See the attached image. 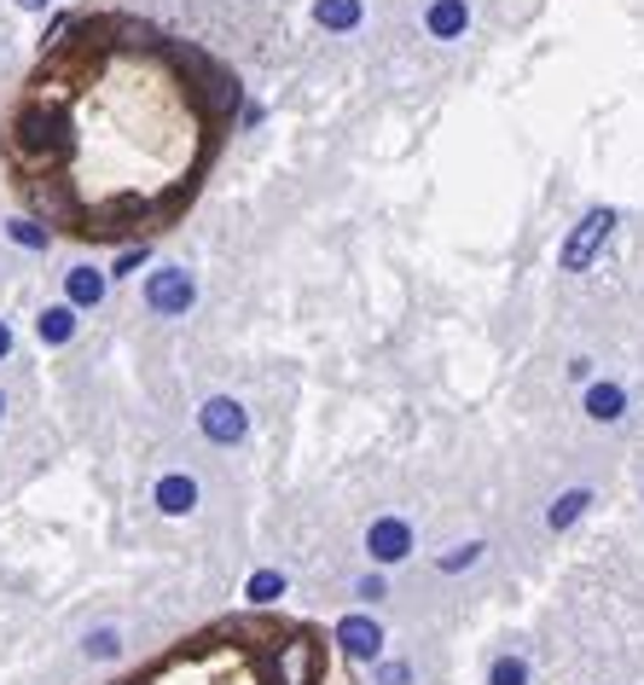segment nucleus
I'll return each mask as SVG.
<instances>
[{
	"mask_svg": "<svg viewBox=\"0 0 644 685\" xmlns=\"http://www.w3.org/2000/svg\"><path fill=\"white\" fill-rule=\"evenodd\" d=\"M372 685H412V663L406 656H383V663H372Z\"/></svg>",
	"mask_w": 644,
	"mask_h": 685,
	"instance_id": "22",
	"label": "nucleus"
},
{
	"mask_svg": "<svg viewBox=\"0 0 644 685\" xmlns=\"http://www.w3.org/2000/svg\"><path fill=\"white\" fill-rule=\"evenodd\" d=\"M239 105V75L192 41L134 12H64L0 117V169L53 239L140 244L198 204Z\"/></svg>",
	"mask_w": 644,
	"mask_h": 685,
	"instance_id": "1",
	"label": "nucleus"
},
{
	"mask_svg": "<svg viewBox=\"0 0 644 685\" xmlns=\"http://www.w3.org/2000/svg\"><path fill=\"white\" fill-rule=\"evenodd\" d=\"M151 262V239H140V244H122V256H117V268H111V279H134L140 268Z\"/></svg>",
	"mask_w": 644,
	"mask_h": 685,
	"instance_id": "20",
	"label": "nucleus"
},
{
	"mask_svg": "<svg viewBox=\"0 0 644 685\" xmlns=\"http://www.w3.org/2000/svg\"><path fill=\"white\" fill-rule=\"evenodd\" d=\"M570 377L575 384H592V361H570Z\"/></svg>",
	"mask_w": 644,
	"mask_h": 685,
	"instance_id": "24",
	"label": "nucleus"
},
{
	"mask_svg": "<svg viewBox=\"0 0 644 685\" xmlns=\"http://www.w3.org/2000/svg\"><path fill=\"white\" fill-rule=\"evenodd\" d=\"M117 685H338L325 668V645L314 627H279V622H221L192 633L151 668L128 674Z\"/></svg>",
	"mask_w": 644,
	"mask_h": 685,
	"instance_id": "2",
	"label": "nucleus"
},
{
	"mask_svg": "<svg viewBox=\"0 0 644 685\" xmlns=\"http://www.w3.org/2000/svg\"><path fill=\"white\" fill-rule=\"evenodd\" d=\"M487 685H534V663L523 651H500L494 663H487Z\"/></svg>",
	"mask_w": 644,
	"mask_h": 685,
	"instance_id": "15",
	"label": "nucleus"
},
{
	"mask_svg": "<svg viewBox=\"0 0 644 685\" xmlns=\"http://www.w3.org/2000/svg\"><path fill=\"white\" fill-rule=\"evenodd\" d=\"M12 7H18V12H47L53 0H12Z\"/></svg>",
	"mask_w": 644,
	"mask_h": 685,
	"instance_id": "25",
	"label": "nucleus"
},
{
	"mask_svg": "<svg viewBox=\"0 0 644 685\" xmlns=\"http://www.w3.org/2000/svg\"><path fill=\"white\" fill-rule=\"evenodd\" d=\"M331 639H338V651L343 656H354V663H383V622L378 616H366V611H349L338 627H331Z\"/></svg>",
	"mask_w": 644,
	"mask_h": 685,
	"instance_id": "7",
	"label": "nucleus"
},
{
	"mask_svg": "<svg viewBox=\"0 0 644 685\" xmlns=\"http://www.w3.org/2000/svg\"><path fill=\"white\" fill-rule=\"evenodd\" d=\"M76 325H82V314H76L70 302H47V309L36 314V338L47 349H64V343H76Z\"/></svg>",
	"mask_w": 644,
	"mask_h": 685,
	"instance_id": "12",
	"label": "nucleus"
},
{
	"mask_svg": "<svg viewBox=\"0 0 644 685\" xmlns=\"http://www.w3.org/2000/svg\"><path fill=\"white\" fill-rule=\"evenodd\" d=\"M122 651H128V633H122V627H93L88 639H82V656H88V663H117Z\"/></svg>",
	"mask_w": 644,
	"mask_h": 685,
	"instance_id": "17",
	"label": "nucleus"
},
{
	"mask_svg": "<svg viewBox=\"0 0 644 685\" xmlns=\"http://www.w3.org/2000/svg\"><path fill=\"white\" fill-rule=\"evenodd\" d=\"M419 552V535H412V523L406 517H372L366 523V557H372V570H395L406 564V557Z\"/></svg>",
	"mask_w": 644,
	"mask_h": 685,
	"instance_id": "6",
	"label": "nucleus"
},
{
	"mask_svg": "<svg viewBox=\"0 0 644 685\" xmlns=\"http://www.w3.org/2000/svg\"><path fill=\"white\" fill-rule=\"evenodd\" d=\"M581 413L592 424H615V419H627V390L622 384H610V377H592L586 395H581Z\"/></svg>",
	"mask_w": 644,
	"mask_h": 685,
	"instance_id": "10",
	"label": "nucleus"
},
{
	"mask_svg": "<svg viewBox=\"0 0 644 685\" xmlns=\"http://www.w3.org/2000/svg\"><path fill=\"white\" fill-rule=\"evenodd\" d=\"M349 593H354L360 604H383V598H390V575H383V570H366Z\"/></svg>",
	"mask_w": 644,
	"mask_h": 685,
	"instance_id": "21",
	"label": "nucleus"
},
{
	"mask_svg": "<svg viewBox=\"0 0 644 685\" xmlns=\"http://www.w3.org/2000/svg\"><path fill=\"white\" fill-rule=\"evenodd\" d=\"M198 436L210 442V447H239L250 442V413H244V401L239 395H210L198 407Z\"/></svg>",
	"mask_w": 644,
	"mask_h": 685,
	"instance_id": "5",
	"label": "nucleus"
},
{
	"mask_svg": "<svg viewBox=\"0 0 644 685\" xmlns=\"http://www.w3.org/2000/svg\"><path fill=\"white\" fill-rule=\"evenodd\" d=\"M314 23L331 36H349L360 23V0H314Z\"/></svg>",
	"mask_w": 644,
	"mask_h": 685,
	"instance_id": "16",
	"label": "nucleus"
},
{
	"mask_svg": "<svg viewBox=\"0 0 644 685\" xmlns=\"http://www.w3.org/2000/svg\"><path fill=\"white\" fill-rule=\"evenodd\" d=\"M12 349H18V338H12V325L0 320V361H12Z\"/></svg>",
	"mask_w": 644,
	"mask_h": 685,
	"instance_id": "23",
	"label": "nucleus"
},
{
	"mask_svg": "<svg viewBox=\"0 0 644 685\" xmlns=\"http://www.w3.org/2000/svg\"><path fill=\"white\" fill-rule=\"evenodd\" d=\"M145 309L158 314V320H180V314H192V302H198V279L187 262H163V268H151L145 273Z\"/></svg>",
	"mask_w": 644,
	"mask_h": 685,
	"instance_id": "3",
	"label": "nucleus"
},
{
	"mask_svg": "<svg viewBox=\"0 0 644 685\" xmlns=\"http://www.w3.org/2000/svg\"><path fill=\"white\" fill-rule=\"evenodd\" d=\"M105 291H111V268H93V262L64 268V302L76 314H93L99 302H105Z\"/></svg>",
	"mask_w": 644,
	"mask_h": 685,
	"instance_id": "8",
	"label": "nucleus"
},
{
	"mask_svg": "<svg viewBox=\"0 0 644 685\" xmlns=\"http://www.w3.org/2000/svg\"><path fill=\"white\" fill-rule=\"evenodd\" d=\"M615 215L610 204H598V210H586L575 226H570V239H563V250H557V268L563 273H586L592 262H598V250L610 244V233H615Z\"/></svg>",
	"mask_w": 644,
	"mask_h": 685,
	"instance_id": "4",
	"label": "nucleus"
},
{
	"mask_svg": "<svg viewBox=\"0 0 644 685\" xmlns=\"http://www.w3.org/2000/svg\"><path fill=\"white\" fill-rule=\"evenodd\" d=\"M487 557V541H459V546H447L442 557H435V570L442 575H465V570H476Z\"/></svg>",
	"mask_w": 644,
	"mask_h": 685,
	"instance_id": "18",
	"label": "nucleus"
},
{
	"mask_svg": "<svg viewBox=\"0 0 644 685\" xmlns=\"http://www.w3.org/2000/svg\"><path fill=\"white\" fill-rule=\"evenodd\" d=\"M586 512H592V488H586V482H581V488H563V494L546 505V528H552V535H570V528H575Z\"/></svg>",
	"mask_w": 644,
	"mask_h": 685,
	"instance_id": "13",
	"label": "nucleus"
},
{
	"mask_svg": "<svg viewBox=\"0 0 644 685\" xmlns=\"http://www.w3.org/2000/svg\"><path fill=\"white\" fill-rule=\"evenodd\" d=\"M291 593V581H285V570H255L250 581H244V598L255 604V611H268V604H279Z\"/></svg>",
	"mask_w": 644,
	"mask_h": 685,
	"instance_id": "14",
	"label": "nucleus"
},
{
	"mask_svg": "<svg viewBox=\"0 0 644 685\" xmlns=\"http://www.w3.org/2000/svg\"><path fill=\"white\" fill-rule=\"evenodd\" d=\"M7 239L23 244V250H47V244H53V226H41L36 215H12L7 221Z\"/></svg>",
	"mask_w": 644,
	"mask_h": 685,
	"instance_id": "19",
	"label": "nucleus"
},
{
	"mask_svg": "<svg viewBox=\"0 0 644 685\" xmlns=\"http://www.w3.org/2000/svg\"><path fill=\"white\" fill-rule=\"evenodd\" d=\"M0 419H7V395H0Z\"/></svg>",
	"mask_w": 644,
	"mask_h": 685,
	"instance_id": "26",
	"label": "nucleus"
},
{
	"mask_svg": "<svg viewBox=\"0 0 644 685\" xmlns=\"http://www.w3.org/2000/svg\"><path fill=\"white\" fill-rule=\"evenodd\" d=\"M424 30L435 41H459L471 30V7H465V0H430V7H424Z\"/></svg>",
	"mask_w": 644,
	"mask_h": 685,
	"instance_id": "11",
	"label": "nucleus"
},
{
	"mask_svg": "<svg viewBox=\"0 0 644 685\" xmlns=\"http://www.w3.org/2000/svg\"><path fill=\"white\" fill-rule=\"evenodd\" d=\"M151 505H158L163 517H192L198 512V476L192 471H163L151 482Z\"/></svg>",
	"mask_w": 644,
	"mask_h": 685,
	"instance_id": "9",
	"label": "nucleus"
}]
</instances>
